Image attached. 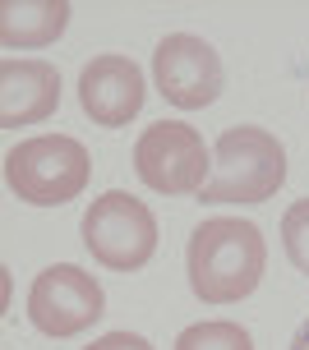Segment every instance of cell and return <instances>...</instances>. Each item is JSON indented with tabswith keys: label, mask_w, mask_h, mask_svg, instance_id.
<instances>
[{
	"label": "cell",
	"mask_w": 309,
	"mask_h": 350,
	"mask_svg": "<svg viewBox=\"0 0 309 350\" xmlns=\"http://www.w3.org/2000/svg\"><path fill=\"white\" fill-rule=\"evenodd\" d=\"M268 267V245L263 230L245 217H208L194 226L185 249L189 291L203 304H236L254 295Z\"/></svg>",
	"instance_id": "obj_1"
},
{
	"label": "cell",
	"mask_w": 309,
	"mask_h": 350,
	"mask_svg": "<svg viewBox=\"0 0 309 350\" xmlns=\"http://www.w3.org/2000/svg\"><path fill=\"white\" fill-rule=\"evenodd\" d=\"M286 185V148L258 124L222 129L212 143V180L199 203H268Z\"/></svg>",
	"instance_id": "obj_2"
},
{
	"label": "cell",
	"mask_w": 309,
	"mask_h": 350,
	"mask_svg": "<svg viewBox=\"0 0 309 350\" xmlns=\"http://www.w3.org/2000/svg\"><path fill=\"white\" fill-rule=\"evenodd\" d=\"M88 148L69 134H37L5 152V185L18 193V203L33 208H60L88 189Z\"/></svg>",
	"instance_id": "obj_3"
},
{
	"label": "cell",
	"mask_w": 309,
	"mask_h": 350,
	"mask_svg": "<svg viewBox=\"0 0 309 350\" xmlns=\"http://www.w3.org/2000/svg\"><path fill=\"white\" fill-rule=\"evenodd\" d=\"M84 249L106 272H138L157 254V217L125 189L97 193L84 212Z\"/></svg>",
	"instance_id": "obj_4"
},
{
	"label": "cell",
	"mask_w": 309,
	"mask_h": 350,
	"mask_svg": "<svg viewBox=\"0 0 309 350\" xmlns=\"http://www.w3.org/2000/svg\"><path fill=\"white\" fill-rule=\"evenodd\" d=\"M134 171L153 193H203V185L212 180V152L194 124L157 120L134 143Z\"/></svg>",
	"instance_id": "obj_5"
},
{
	"label": "cell",
	"mask_w": 309,
	"mask_h": 350,
	"mask_svg": "<svg viewBox=\"0 0 309 350\" xmlns=\"http://www.w3.org/2000/svg\"><path fill=\"white\" fill-rule=\"evenodd\" d=\"M106 309V295L97 277H88L84 267L74 262H55V267H42L33 277V291H28V323H33L42 336H79L88 332Z\"/></svg>",
	"instance_id": "obj_6"
},
{
	"label": "cell",
	"mask_w": 309,
	"mask_h": 350,
	"mask_svg": "<svg viewBox=\"0 0 309 350\" xmlns=\"http://www.w3.org/2000/svg\"><path fill=\"white\" fill-rule=\"evenodd\" d=\"M153 79L157 92L180 111H203L217 102L226 74H222V55L194 33H171L157 42L153 51Z\"/></svg>",
	"instance_id": "obj_7"
},
{
	"label": "cell",
	"mask_w": 309,
	"mask_h": 350,
	"mask_svg": "<svg viewBox=\"0 0 309 350\" xmlns=\"http://www.w3.org/2000/svg\"><path fill=\"white\" fill-rule=\"evenodd\" d=\"M143 70L129 55H92L79 74V106L102 129H125L143 111Z\"/></svg>",
	"instance_id": "obj_8"
},
{
	"label": "cell",
	"mask_w": 309,
	"mask_h": 350,
	"mask_svg": "<svg viewBox=\"0 0 309 350\" xmlns=\"http://www.w3.org/2000/svg\"><path fill=\"white\" fill-rule=\"evenodd\" d=\"M60 106V74L51 60H0V124L28 129Z\"/></svg>",
	"instance_id": "obj_9"
},
{
	"label": "cell",
	"mask_w": 309,
	"mask_h": 350,
	"mask_svg": "<svg viewBox=\"0 0 309 350\" xmlns=\"http://www.w3.org/2000/svg\"><path fill=\"white\" fill-rule=\"evenodd\" d=\"M69 28V5L65 0H5L0 5V42L10 51H33L51 46Z\"/></svg>",
	"instance_id": "obj_10"
},
{
	"label": "cell",
	"mask_w": 309,
	"mask_h": 350,
	"mask_svg": "<svg viewBox=\"0 0 309 350\" xmlns=\"http://www.w3.org/2000/svg\"><path fill=\"white\" fill-rule=\"evenodd\" d=\"M175 350H254V336L245 332L240 323H226V318H212V323H194L175 336Z\"/></svg>",
	"instance_id": "obj_11"
},
{
	"label": "cell",
	"mask_w": 309,
	"mask_h": 350,
	"mask_svg": "<svg viewBox=\"0 0 309 350\" xmlns=\"http://www.w3.org/2000/svg\"><path fill=\"white\" fill-rule=\"evenodd\" d=\"M282 249L295 262V272L309 277V198L286 208V217H282Z\"/></svg>",
	"instance_id": "obj_12"
},
{
	"label": "cell",
	"mask_w": 309,
	"mask_h": 350,
	"mask_svg": "<svg viewBox=\"0 0 309 350\" xmlns=\"http://www.w3.org/2000/svg\"><path fill=\"white\" fill-rule=\"evenodd\" d=\"M88 350H153V341H143L138 332H106V336H97Z\"/></svg>",
	"instance_id": "obj_13"
},
{
	"label": "cell",
	"mask_w": 309,
	"mask_h": 350,
	"mask_svg": "<svg viewBox=\"0 0 309 350\" xmlns=\"http://www.w3.org/2000/svg\"><path fill=\"white\" fill-rule=\"evenodd\" d=\"M291 350H309V318L300 323V332L291 336Z\"/></svg>",
	"instance_id": "obj_14"
}]
</instances>
